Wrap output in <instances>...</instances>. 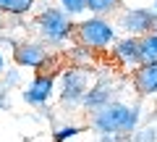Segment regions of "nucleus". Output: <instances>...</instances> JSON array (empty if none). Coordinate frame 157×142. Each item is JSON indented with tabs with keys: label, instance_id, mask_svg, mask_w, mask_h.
Instances as JSON below:
<instances>
[{
	"label": "nucleus",
	"instance_id": "obj_1",
	"mask_svg": "<svg viewBox=\"0 0 157 142\" xmlns=\"http://www.w3.org/2000/svg\"><path fill=\"white\" fill-rule=\"evenodd\" d=\"M141 121V108L128 103L113 100L105 108L92 113V126L97 132H118V134H134Z\"/></svg>",
	"mask_w": 157,
	"mask_h": 142
},
{
	"label": "nucleus",
	"instance_id": "obj_2",
	"mask_svg": "<svg viewBox=\"0 0 157 142\" xmlns=\"http://www.w3.org/2000/svg\"><path fill=\"white\" fill-rule=\"evenodd\" d=\"M73 34H76L78 45L92 47V50H105L115 42V24L107 21L105 16H92L73 24Z\"/></svg>",
	"mask_w": 157,
	"mask_h": 142
},
{
	"label": "nucleus",
	"instance_id": "obj_3",
	"mask_svg": "<svg viewBox=\"0 0 157 142\" xmlns=\"http://www.w3.org/2000/svg\"><path fill=\"white\" fill-rule=\"evenodd\" d=\"M37 29H39V37L47 45H63L73 34V21L60 8H47L37 16Z\"/></svg>",
	"mask_w": 157,
	"mask_h": 142
},
{
	"label": "nucleus",
	"instance_id": "obj_4",
	"mask_svg": "<svg viewBox=\"0 0 157 142\" xmlns=\"http://www.w3.org/2000/svg\"><path fill=\"white\" fill-rule=\"evenodd\" d=\"M63 84H60V100L66 103V105H81V100H84L86 90L92 87V74L89 68L84 66H71L63 71Z\"/></svg>",
	"mask_w": 157,
	"mask_h": 142
},
{
	"label": "nucleus",
	"instance_id": "obj_5",
	"mask_svg": "<svg viewBox=\"0 0 157 142\" xmlns=\"http://www.w3.org/2000/svg\"><path fill=\"white\" fill-rule=\"evenodd\" d=\"M118 24H121V29L128 32V37H141V34L155 32L157 16L152 8H126L118 18Z\"/></svg>",
	"mask_w": 157,
	"mask_h": 142
},
{
	"label": "nucleus",
	"instance_id": "obj_6",
	"mask_svg": "<svg viewBox=\"0 0 157 142\" xmlns=\"http://www.w3.org/2000/svg\"><path fill=\"white\" fill-rule=\"evenodd\" d=\"M52 95H55V76L52 74H37L29 82V87L21 92L24 103H29V105H47Z\"/></svg>",
	"mask_w": 157,
	"mask_h": 142
},
{
	"label": "nucleus",
	"instance_id": "obj_7",
	"mask_svg": "<svg viewBox=\"0 0 157 142\" xmlns=\"http://www.w3.org/2000/svg\"><path fill=\"white\" fill-rule=\"evenodd\" d=\"M47 55L50 53L42 42H18V45H13V61L21 68H45Z\"/></svg>",
	"mask_w": 157,
	"mask_h": 142
},
{
	"label": "nucleus",
	"instance_id": "obj_8",
	"mask_svg": "<svg viewBox=\"0 0 157 142\" xmlns=\"http://www.w3.org/2000/svg\"><path fill=\"white\" fill-rule=\"evenodd\" d=\"M113 95H115V84H110V82H97V84H92L89 90H86V95H84V100H81V105H84L86 111H100V108H105L107 103H113Z\"/></svg>",
	"mask_w": 157,
	"mask_h": 142
},
{
	"label": "nucleus",
	"instance_id": "obj_9",
	"mask_svg": "<svg viewBox=\"0 0 157 142\" xmlns=\"http://www.w3.org/2000/svg\"><path fill=\"white\" fill-rule=\"evenodd\" d=\"M113 58H115L118 63H123L126 68L141 66V61H139V40H136V37L115 40V42H113Z\"/></svg>",
	"mask_w": 157,
	"mask_h": 142
},
{
	"label": "nucleus",
	"instance_id": "obj_10",
	"mask_svg": "<svg viewBox=\"0 0 157 142\" xmlns=\"http://www.w3.org/2000/svg\"><path fill=\"white\" fill-rule=\"evenodd\" d=\"M134 87L141 97H149L157 92V61L155 63H141L134 71Z\"/></svg>",
	"mask_w": 157,
	"mask_h": 142
},
{
	"label": "nucleus",
	"instance_id": "obj_11",
	"mask_svg": "<svg viewBox=\"0 0 157 142\" xmlns=\"http://www.w3.org/2000/svg\"><path fill=\"white\" fill-rule=\"evenodd\" d=\"M139 40V61L141 63H155L157 61V32L141 34Z\"/></svg>",
	"mask_w": 157,
	"mask_h": 142
},
{
	"label": "nucleus",
	"instance_id": "obj_12",
	"mask_svg": "<svg viewBox=\"0 0 157 142\" xmlns=\"http://www.w3.org/2000/svg\"><path fill=\"white\" fill-rule=\"evenodd\" d=\"M34 8V0H6L3 16H26Z\"/></svg>",
	"mask_w": 157,
	"mask_h": 142
},
{
	"label": "nucleus",
	"instance_id": "obj_13",
	"mask_svg": "<svg viewBox=\"0 0 157 142\" xmlns=\"http://www.w3.org/2000/svg\"><path fill=\"white\" fill-rule=\"evenodd\" d=\"M121 0H86V11L94 13V16H107L118 8Z\"/></svg>",
	"mask_w": 157,
	"mask_h": 142
},
{
	"label": "nucleus",
	"instance_id": "obj_14",
	"mask_svg": "<svg viewBox=\"0 0 157 142\" xmlns=\"http://www.w3.org/2000/svg\"><path fill=\"white\" fill-rule=\"evenodd\" d=\"M58 3H60V11L63 13H68V16H81V13L86 11V0H58Z\"/></svg>",
	"mask_w": 157,
	"mask_h": 142
},
{
	"label": "nucleus",
	"instance_id": "obj_15",
	"mask_svg": "<svg viewBox=\"0 0 157 142\" xmlns=\"http://www.w3.org/2000/svg\"><path fill=\"white\" fill-rule=\"evenodd\" d=\"M68 55H71L73 66H84V68L89 66V61H92V53H89V47H84V45H76L71 53H68Z\"/></svg>",
	"mask_w": 157,
	"mask_h": 142
},
{
	"label": "nucleus",
	"instance_id": "obj_16",
	"mask_svg": "<svg viewBox=\"0 0 157 142\" xmlns=\"http://www.w3.org/2000/svg\"><path fill=\"white\" fill-rule=\"evenodd\" d=\"M131 142H157V126H144L131 134Z\"/></svg>",
	"mask_w": 157,
	"mask_h": 142
},
{
	"label": "nucleus",
	"instance_id": "obj_17",
	"mask_svg": "<svg viewBox=\"0 0 157 142\" xmlns=\"http://www.w3.org/2000/svg\"><path fill=\"white\" fill-rule=\"evenodd\" d=\"M18 82H21V71H18V68H8L6 76H3V90L11 92L13 87H18Z\"/></svg>",
	"mask_w": 157,
	"mask_h": 142
},
{
	"label": "nucleus",
	"instance_id": "obj_18",
	"mask_svg": "<svg viewBox=\"0 0 157 142\" xmlns=\"http://www.w3.org/2000/svg\"><path fill=\"white\" fill-rule=\"evenodd\" d=\"M78 134V126H58L55 129V137H52V142H63V140H71V137Z\"/></svg>",
	"mask_w": 157,
	"mask_h": 142
},
{
	"label": "nucleus",
	"instance_id": "obj_19",
	"mask_svg": "<svg viewBox=\"0 0 157 142\" xmlns=\"http://www.w3.org/2000/svg\"><path fill=\"white\" fill-rule=\"evenodd\" d=\"M100 142H131V134H118V132H100Z\"/></svg>",
	"mask_w": 157,
	"mask_h": 142
},
{
	"label": "nucleus",
	"instance_id": "obj_20",
	"mask_svg": "<svg viewBox=\"0 0 157 142\" xmlns=\"http://www.w3.org/2000/svg\"><path fill=\"white\" fill-rule=\"evenodd\" d=\"M8 105H11V97H8V90H3V87H0V111H6Z\"/></svg>",
	"mask_w": 157,
	"mask_h": 142
},
{
	"label": "nucleus",
	"instance_id": "obj_21",
	"mask_svg": "<svg viewBox=\"0 0 157 142\" xmlns=\"http://www.w3.org/2000/svg\"><path fill=\"white\" fill-rule=\"evenodd\" d=\"M6 71V55H3V50H0V74Z\"/></svg>",
	"mask_w": 157,
	"mask_h": 142
},
{
	"label": "nucleus",
	"instance_id": "obj_22",
	"mask_svg": "<svg viewBox=\"0 0 157 142\" xmlns=\"http://www.w3.org/2000/svg\"><path fill=\"white\" fill-rule=\"evenodd\" d=\"M152 11H155V16H157V0H155V8H152Z\"/></svg>",
	"mask_w": 157,
	"mask_h": 142
},
{
	"label": "nucleus",
	"instance_id": "obj_23",
	"mask_svg": "<svg viewBox=\"0 0 157 142\" xmlns=\"http://www.w3.org/2000/svg\"><path fill=\"white\" fill-rule=\"evenodd\" d=\"M0 26H3V13H0Z\"/></svg>",
	"mask_w": 157,
	"mask_h": 142
},
{
	"label": "nucleus",
	"instance_id": "obj_24",
	"mask_svg": "<svg viewBox=\"0 0 157 142\" xmlns=\"http://www.w3.org/2000/svg\"><path fill=\"white\" fill-rule=\"evenodd\" d=\"M155 32H157V26H155Z\"/></svg>",
	"mask_w": 157,
	"mask_h": 142
}]
</instances>
